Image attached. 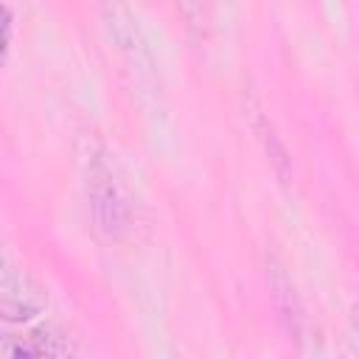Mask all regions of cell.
I'll return each mask as SVG.
<instances>
[{
	"label": "cell",
	"mask_w": 359,
	"mask_h": 359,
	"mask_svg": "<svg viewBox=\"0 0 359 359\" xmlns=\"http://www.w3.org/2000/svg\"><path fill=\"white\" fill-rule=\"evenodd\" d=\"M90 202H93L98 224L109 236H121L129 227V222H132L129 199H126L123 188L118 185V180L112 177L109 165H104V163H95L90 168Z\"/></svg>",
	"instance_id": "1"
},
{
	"label": "cell",
	"mask_w": 359,
	"mask_h": 359,
	"mask_svg": "<svg viewBox=\"0 0 359 359\" xmlns=\"http://www.w3.org/2000/svg\"><path fill=\"white\" fill-rule=\"evenodd\" d=\"M45 306L42 286L22 269L0 264V317L3 320H28Z\"/></svg>",
	"instance_id": "2"
},
{
	"label": "cell",
	"mask_w": 359,
	"mask_h": 359,
	"mask_svg": "<svg viewBox=\"0 0 359 359\" xmlns=\"http://www.w3.org/2000/svg\"><path fill=\"white\" fill-rule=\"evenodd\" d=\"M73 348L67 345V339L48 325L34 328L22 337L0 339V356H11V359H17V356H65Z\"/></svg>",
	"instance_id": "3"
},
{
	"label": "cell",
	"mask_w": 359,
	"mask_h": 359,
	"mask_svg": "<svg viewBox=\"0 0 359 359\" xmlns=\"http://www.w3.org/2000/svg\"><path fill=\"white\" fill-rule=\"evenodd\" d=\"M109 31H112L118 48L126 50L129 62H135V67H137V65H146V70H151V56H149V50H146V42L140 39V31H137V25L132 22V14H129L121 3H112Z\"/></svg>",
	"instance_id": "4"
},
{
	"label": "cell",
	"mask_w": 359,
	"mask_h": 359,
	"mask_svg": "<svg viewBox=\"0 0 359 359\" xmlns=\"http://www.w3.org/2000/svg\"><path fill=\"white\" fill-rule=\"evenodd\" d=\"M8 31H11L8 8H6V6H0V62H3V53H6V45H8Z\"/></svg>",
	"instance_id": "5"
}]
</instances>
